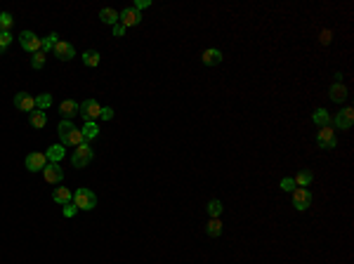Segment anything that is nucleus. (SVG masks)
Segmentation results:
<instances>
[{
	"instance_id": "nucleus-28",
	"label": "nucleus",
	"mask_w": 354,
	"mask_h": 264,
	"mask_svg": "<svg viewBox=\"0 0 354 264\" xmlns=\"http://www.w3.org/2000/svg\"><path fill=\"white\" fill-rule=\"evenodd\" d=\"M57 38H59V35L57 33H50L48 35V38H43V45H40V52L45 54V52H50V50H52L54 45H57Z\"/></svg>"
},
{
	"instance_id": "nucleus-23",
	"label": "nucleus",
	"mask_w": 354,
	"mask_h": 264,
	"mask_svg": "<svg viewBox=\"0 0 354 264\" xmlns=\"http://www.w3.org/2000/svg\"><path fill=\"white\" fill-rule=\"evenodd\" d=\"M50 106H52V94L43 92V94H38V97H35V109L45 111V109H50Z\"/></svg>"
},
{
	"instance_id": "nucleus-21",
	"label": "nucleus",
	"mask_w": 354,
	"mask_h": 264,
	"mask_svg": "<svg viewBox=\"0 0 354 264\" xmlns=\"http://www.w3.org/2000/svg\"><path fill=\"white\" fill-rule=\"evenodd\" d=\"M99 19H102L104 24H109V26H116V24H118V12L111 10V7H104V10L99 12Z\"/></svg>"
},
{
	"instance_id": "nucleus-1",
	"label": "nucleus",
	"mask_w": 354,
	"mask_h": 264,
	"mask_svg": "<svg viewBox=\"0 0 354 264\" xmlns=\"http://www.w3.org/2000/svg\"><path fill=\"white\" fill-rule=\"evenodd\" d=\"M59 137H62V146H80L83 144V132L71 123V121H62L59 127H57Z\"/></svg>"
},
{
	"instance_id": "nucleus-15",
	"label": "nucleus",
	"mask_w": 354,
	"mask_h": 264,
	"mask_svg": "<svg viewBox=\"0 0 354 264\" xmlns=\"http://www.w3.org/2000/svg\"><path fill=\"white\" fill-rule=\"evenodd\" d=\"M64 154H66V151H64L62 144H52V146L45 151V158H48V163H59V160L64 158Z\"/></svg>"
},
{
	"instance_id": "nucleus-4",
	"label": "nucleus",
	"mask_w": 354,
	"mask_h": 264,
	"mask_svg": "<svg viewBox=\"0 0 354 264\" xmlns=\"http://www.w3.org/2000/svg\"><path fill=\"white\" fill-rule=\"evenodd\" d=\"M99 113H102V106L97 104L95 99H85V102H80V106H78V116H83L85 123H95L99 118Z\"/></svg>"
},
{
	"instance_id": "nucleus-30",
	"label": "nucleus",
	"mask_w": 354,
	"mask_h": 264,
	"mask_svg": "<svg viewBox=\"0 0 354 264\" xmlns=\"http://www.w3.org/2000/svg\"><path fill=\"white\" fill-rule=\"evenodd\" d=\"M12 21H15V19H12L10 12H2V15H0V31H10Z\"/></svg>"
},
{
	"instance_id": "nucleus-12",
	"label": "nucleus",
	"mask_w": 354,
	"mask_h": 264,
	"mask_svg": "<svg viewBox=\"0 0 354 264\" xmlns=\"http://www.w3.org/2000/svg\"><path fill=\"white\" fill-rule=\"evenodd\" d=\"M15 106H17L19 111L31 113V111L35 109V97L33 94H29V92H19V94H15Z\"/></svg>"
},
{
	"instance_id": "nucleus-13",
	"label": "nucleus",
	"mask_w": 354,
	"mask_h": 264,
	"mask_svg": "<svg viewBox=\"0 0 354 264\" xmlns=\"http://www.w3.org/2000/svg\"><path fill=\"white\" fill-rule=\"evenodd\" d=\"M48 165V158H45V154H38V151H33V154H29L26 156V170H31V172H43V168Z\"/></svg>"
},
{
	"instance_id": "nucleus-8",
	"label": "nucleus",
	"mask_w": 354,
	"mask_h": 264,
	"mask_svg": "<svg viewBox=\"0 0 354 264\" xmlns=\"http://www.w3.org/2000/svg\"><path fill=\"white\" fill-rule=\"evenodd\" d=\"M333 125H336L338 130H350L354 125V111L347 106V109H340L336 113V118H333Z\"/></svg>"
},
{
	"instance_id": "nucleus-9",
	"label": "nucleus",
	"mask_w": 354,
	"mask_h": 264,
	"mask_svg": "<svg viewBox=\"0 0 354 264\" xmlns=\"http://www.w3.org/2000/svg\"><path fill=\"white\" fill-rule=\"evenodd\" d=\"M142 21V15L135 10V7H125L123 12H118V24L125 26V29H130V26H137Z\"/></svg>"
},
{
	"instance_id": "nucleus-37",
	"label": "nucleus",
	"mask_w": 354,
	"mask_h": 264,
	"mask_svg": "<svg viewBox=\"0 0 354 264\" xmlns=\"http://www.w3.org/2000/svg\"><path fill=\"white\" fill-rule=\"evenodd\" d=\"M113 33H116V35H123V33H125V26L116 24V26H113Z\"/></svg>"
},
{
	"instance_id": "nucleus-6",
	"label": "nucleus",
	"mask_w": 354,
	"mask_h": 264,
	"mask_svg": "<svg viewBox=\"0 0 354 264\" xmlns=\"http://www.w3.org/2000/svg\"><path fill=\"white\" fill-rule=\"evenodd\" d=\"M309 203H312V194H309V189H305V186H295V189H293V208L302 212V210L309 208Z\"/></svg>"
},
{
	"instance_id": "nucleus-10",
	"label": "nucleus",
	"mask_w": 354,
	"mask_h": 264,
	"mask_svg": "<svg viewBox=\"0 0 354 264\" xmlns=\"http://www.w3.org/2000/svg\"><path fill=\"white\" fill-rule=\"evenodd\" d=\"M52 52L57 54V59H62V62H69L76 57V50H73V45L66 43V40H57V45L52 47Z\"/></svg>"
},
{
	"instance_id": "nucleus-19",
	"label": "nucleus",
	"mask_w": 354,
	"mask_h": 264,
	"mask_svg": "<svg viewBox=\"0 0 354 264\" xmlns=\"http://www.w3.org/2000/svg\"><path fill=\"white\" fill-rule=\"evenodd\" d=\"M328 97H331L336 104H340V102H345V99H347V88H345L342 83H336V85L331 88V92H328Z\"/></svg>"
},
{
	"instance_id": "nucleus-5",
	"label": "nucleus",
	"mask_w": 354,
	"mask_h": 264,
	"mask_svg": "<svg viewBox=\"0 0 354 264\" xmlns=\"http://www.w3.org/2000/svg\"><path fill=\"white\" fill-rule=\"evenodd\" d=\"M317 144L321 149H336L338 146V137H336V130L331 127V125H326V127H321L317 135Z\"/></svg>"
},
{
	"instance_id": "nucleus-24",
	"label": "nucleus",
	"mask_w": 354,
	"mask_h": 264,
	"mask_svg": "<svg viewBox=\"0 0 354 264\" xmlns=\"http://www.w3.org/2000/svg\"><path fill=\"white\" fill-rule=\"evenodd\" d=\"M80 132H83V140L90 141V140H95V137L99 135V127H97V123H85V127H83Z\"/></svg>"
},
{
	"instance_id": "nucleus-20",
	"label": "nucleus",
	"mask_w": 354,
	"mask_h": 264,
	"mask_svg": "<svg viewBox=\"0 0 354 264\" xmlns=\"http://www.w3.org/2000/svg\"><path fill=\"white\" fill-rule=\"evenodd\" d=\"M293 182H295V186H309L312 182H314V175H312V170H300L298 175L293 177Z\"/></svg>"
},
{
	"instance_id": "nucleus-14",
	"label": "nucleus",
	"mask_w": 354,
	"mask_h": 264,
	"mask_svg": "<svg viewBox=\"0 0 354 264\" xmlns=\"http://www.w3.org/2000/svg\"><path fill=\"white\" fill-rule=\"evenodd\" d=\"M78 102H73V99H64L62 104H59V113L64 116V121H71V118H76L78 116Z\"/></svg>"
},
{
	"instance_id": "nucleus-7",
	"label": "nucleus",
	"mask_w": 354,
	"mask_h": 264,
	"mask_svg": "<svg viewBox=\"0 0 354 264\" xmlns=\"http://www.w3.org/2000/svg\"><path fill=\"white\" fill-rule=\"evenodd\" d=\"M19 43H21V47L26 50V52H40V45H43V40L33 33V31H24V33H19Z\"/></svg>"
},
{
	"instance_id": "nucleus-18",
	"label": "nucleus",
	"mask_w": 354,
	"mask_h": 264,
	"mask_svg": "<svg viewBox=\"0 0 354 264\" xmlns=\"http://www.w3.org/2000/svg\"><path fill=\"white\" fill-rule=\"evenodd\" d=\"M201 62H203L206 66H217V64L222 62V52H220V50H206L203 57H201Z\"/></svg>"
},
{
	"instance_id": "nucleus-29",
	"label": "nucleus",
	"mask_w": 354,
	"mask_h": 264,
	"mask_svg": "<svg viewBox=\"0 0 354 264\" xmlns=\"http://www.w3.org/2000/svg\"><path fill=\"white\" fill-rule=\"evenodd\" d=\"M12 40H15V38H12L10 31H0V52H2V50H7V47L12 45Z\"/></svg>"
},
{
	"instance_id": "nucleus-27",
	"label": "nucleus",
	"mask_w": 354,
	"mask_h": 264,
	"mask_svg": "<svg viewBox=\"0 0 354 264\" xmlns=\"http://www.w3.org/2000/svg\"><path fill=\"white\" fill-rule=\"evenodd\" d=\"M83 64H85V66H97V64H99V52H95V50L83 52Z\"/></svg>"
},
{
	"instance_id": "nucleus-2",
	"label": "nucleus",
	"mask_w": 354,
	"mask_h": 264,
	"mask_svg": "<svg viewBox=\"0 0 354 264\" xmlns=\"http://www.w3.org/2000/svg\"><path fill=\"white\" fill-rule=\"evenodd\" d=\"M92 156H95V151L90 149L88 141H83L80 146H76V151L71 156V163H73V168H85V165H90Z\"/></svg>"
},
{
	"instance_id": "nucleus-11",
	"label": "nucleus",
	"mask_w": 354,
	"mask_h": 264,
	"mask_svg": "<svg viewBox=\"0 0 354 264\" xmlns=\"http://www.w3.org/2000/svg\"><path fill=\"white\" fill-rule=\"evenodd\" d=\"M43 177H45V182H50V184H59V182L64 179V172H62L59 163H48V165L43 168Z\"/></svg>"
},
{
	"instance_id": "nucleus-31",
	"label": "nucleus",
	"mask_w": 354,
	"mask_h": 264,
	"mask_svg": "<svg viewBox=\"0 0 354 264\" xmlns=\"http://www.w3.org/2000/svg\"><path fill=\"white\" fill-rule=\"evenodd\" d=\"M31 66H33V69H43V66H45V54H43V52H35L33 59H31Z\"/></svg>"
},
{
	"instance_id": "nucleus-26",
	"label": "nucleus",
	"mask_w": 354,
	"mask_h": 264,
	"mask_svg": "<svg viewBox=\"0 0 354 264\" xmlns=\"http://www.w3.org/2000/svg\"><path fill=\"white\" fill-rule=\"evenodd\" d=\"M208 215H210L212 219H217V217L222 215V201H217V198H212L210 203H208Z\"/></svg>"
},
{
	"instance_id": "nucleus-34",
	"label": "nucleus",
	"mask_w": 354,
	"mask_h": 264,
	"mask_svg": "<svg viewBox=\"0 0 354 264\" xmlns=\"http://www.w3.org/2000/svg\"><path fill=\"white\" fill-rule=\"evenodd\" d=\"M73 215H76V205H73V203H66V205H64V217H73Z\"/></svg>"
},
{
	"instance_id": "nucleus-33",
	"label": "nucleus",
	"mask_w": 354,
	"mask_h": 264,
	"mask_svg": "<svg viewBox=\"0 0 354 264\" xmlns=\"http://www.w3.org/2000/svg\"><path fill=\"white\" fill-rule=\"evenodd\" d=\"M99 118H102V121H111V118H113V109H109V106H102V113H99Z\"/></svg>"
},
{
	"instance_id": "nucleus-36",
	"label": "nucleus",
	"mask_w": 354,
	"mask_h": 264,
	"mask_svg": "<svg viewBox=\"0 0 354 264\" xmlns=\"http://www.w3.org/2000/svg\"><path fill=\"white\" fill-rule=\"evenodd\" d=\"M321 43H323V45L331 43V31H323V33H321Z\"/></svg>"
},
{
	"instance_id": "nucleus-22",
	"label": "nucleus",
	"mask_w": 354,
	"mask_h": 264,
	"mask_svg": "<svg viewBox=\"0 0 354 264\" xmlns=\"http://www.w3.org/2000/svg\"><path fill=\"white\" fill-rule=\"evenodd\" d=\"M312 121H314L319 127H326V125H331V116H328V111H326V109H317V111H314V116H312Z\"/></svg>"
},
{
	"instance_id": "nucleus-16",
	"label": "nucleus",
	"mask_w": 354,
	"mask_h": 264,
	"mask_svg": "<svg viewBox=\"0 0 354 264\" xmlns=\"http://www.w3.org/2000/svg\"><path fill=\"white\" fill-rule=\"evenodd\" d=\"M52 198H54V203H62V205H66V203H71V201H73V194H71V189L57 186V189L52 191Z\"/></svg>"
},
{
	"instance_id": "nucleus-35",
	"label": "nucleus",
	"mask_w": 354,
	"mask_h": 264,
	"mask_svg": "<svg viewBox=\"0 0 354 264\" xmlns=\"http://www.w3.org/2000/svg\"><path fill=\"white\" fill-rule=\"evenodd\" d=\"M149 5H151V2H149V0H137V2H135V10H137V12H140L142 7H149Z\"/></svg>"
},
{
	"instance_id": "nucleus-32",
	"label": "nucleus",
	"mask_w": 354,
	"mask_h": 264,
	"mask_svg": "<svg viewBox=\"0 0 354 264\" xmlns=\"http://www.w3.org/2000/svg\"><path fill=\"white\" fill-rule=\"evenodd\" d=\"M279 186H281L283 191H293V189H295V182H293V177H283Z\"/></svg>"
},
{
	"instance_id": "nucleus-25",
	"label": "nucleus",
	"mask_w": 354,
	"mask_h": 264,
	"mask_svg": "<svg viewBox=\"0 0 354 264\" xmlns=\"http://www.w3.org/2000/svg\"><path fill=\"white\" fill-rule=\"evenodd\" d=\"M206 233L212 236V238H217V236L222 233V222H220V219H210L208 227H206Z\"/></svg>"
},
{
	"instance_id": "nucleus-3",
	"label": "nucleus",
	"mask_w": 354,
	"mask_h": 264,
	"mask_svg": "<svg viewBox=\"0 0 354 264\" xmlns=\"http://www.w3.org/2000/svg\"><path fill=\"white\" fill-rule=\"evenodd\" d=\"M73 201H76V208H80V210H95L97 208V196L90 189H76Z\"/></svg>"
},
{
	"instance_id": "nucleus-17",
	"label": "nucleus",
	"mask_w": 354,
	"mask_h": 264,
	"mask_svg": "<svg viewBox=\"0 0 354 264\" xmlns=\"http://www.w3.org/2000/svg\"><path fill=\"white\" fill-rule=\"evenodd\" d=\"M29 123H31V127H45V123H48V116L40 111V109H33L31 113H29Z\"/></svg>"
}]
</instances>
